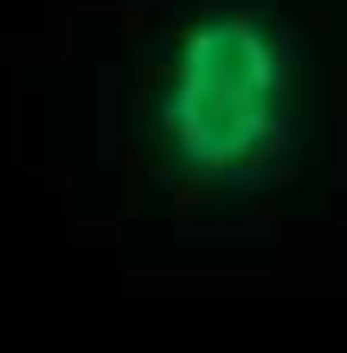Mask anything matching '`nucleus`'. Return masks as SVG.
<instances>
[{
  "mask_svg": "<svg viewBox=\"0 0 347 353\" xmlns=\"http://www.w3.org/2000/svg\"><path fill=\"white\" fill-rule=\"evenodd\" d=\"M155 148L187 186H251L277 168L296 122V46L264 7L180 19L148 84Z\"/></svg>",
  "mask_w": 347,
  "mask_h": 353,
  "instance_id": "f257e3e1",
  "label": "nucleus"
}]
</instances>
